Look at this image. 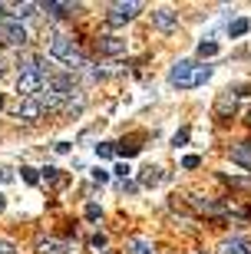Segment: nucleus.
<instances>
[{"label": "nucleus", "instance_id": "nucleus-27", "mask_svg": "<svg viewBox=\"0 0 251 254\" xmlns=\"http://www.w3.org/2000/svg\"><path fill=\"white\" fill-rule=\"evenodd\" d=\"M198 165H202L198 155H185V159H182V169H198Z\"/></svg>", "mask_w": 251, "mask_h": 254}, {"label": "nucleus", "instance_id": "nucleus-18", "mask_svg": "<svg viewBox=\"0 0 251 254\" xmlns=\"http://www.w3.org/2000/svg\"><path fill=\"white\" fill-rule=\"evenodd\" d=\"M192 201H195V208L205 211V215H225V208L215 205V201H208V198H192Z\"/></svg>", "mask_w": 251, "mask_h": 254}, {"label": "nucleus", "instance_id": "nucleus-34", "mask_svg": "<svg viewBox=\"0 0 251 254\" xmlns=\"http://www.w3.org/2000/svg\"><path fill=\"white\" fill-rule=\"evenodd\" d=\"M0 182H3V169H0Z\"/></svg>", "mask_w": 251, "mask_h": 254}, {"label": "nucleus", "instance_id": "nucleus-6", "mask_svg": "<svg viewBox=\"0 0 251 254\" xmlns=\"http://www.w3.org/2000/svg\"><path fill=\"white\" fill-rule=\"evenodd\" d=\"M152 23L162 33H172V30H178V13L168 7H159V10H152Z\"/></svg>", "mask_w": 251, "mask_h": 254}, {"label": "nucleus", "instance_id": "nucleus-11", "mask_svg": "<svg viewBox=\"0 0 251 254\" xmlns=\"http://www.w3.org/2000/svg\"><path fill=\"white\" fill-rule=\"evenodd\" d=\"M37 254H73V248L63 245V241H53V238H40L37 241Z\"/></svg>", "mask_w": 251, "mask_h": 254}, {"label": "nucleus", "instance_id": "nucleus-31", "mask_svg": "<svg viewBox=\"0 0 251 254\" xmlns=\"http://www.w3.org/2000/svg\"><path fill=\"white\" fill-rule=\"evenodd\" d=\"M7 76V63H3V57H0V79Z\"/></svg>", "mask_w": 251, "mask_h": 254}, {"label": "nucleus", "instance_id": "nucleus-13", "mask_svg": "<svg viewBox=\"0 0 251 254\" xmlns=\"http://www.w3.org/2000/svg\"><path fill=\"white\" fill-rule=\"evenodd\" d=\"M162 182H166V172L156 169V165L142 169V175H139V185H146V189H156V185H162Z\"/></svg>", "mask_w": 251, "mask_h": 254}, {"label": "nucleus", "instance_id": "nucleus-24", "mask_svg": "<svg viewBox=\"0 0 251 254\" xmlns=\"http://www.w3.org/2000/svg\"><path fill=\"white\" fill-rule=\"evenodd\" d=\"M185 142H188V129H178L175 135H172V145H175V149H182Z\"/></svg>", "mask_w": 251, "mask_h": 254}, {"label": "nucleus", "instance_id": "nucleus-8", "mask_svg": "<svg viewBox=\"0 0 251 254\" xmlns=\"http://www.w3.org/2000/svg\"><path fill=\"white\" fill-rule=\"evenodd\" d=\"M235 109H238V93H232V89H225L222 96H218V106H215V116L218 119H232Z\"/></svg>", "mask_w": 251, "mask_h": 254}, {"label": "nucleus", "instance_id": "nucleus-32", "mask_svg": "<svg viewBox=\"0 0 251 254\" xmlns=\"http://www.w3.org/2000/svg\"><path fill=\"white\" fill-rule=\"evenodd\" d=\"M3 208H7V201H3V195H0V211H3Z\"/></svg>", "mask_w": 251, "mask_h": 254}, {"label": "nucleus", "instance_id": "nucleus-26", "mask_svg": "<svg viewBox=\"0 0 251 254\" xmlns=\"http://www.w3.org/2000/svg\"><path fill=\"white\" fill-rule=\"evenodd\" d=\"M89 175H93V182H99V185H106V182H109V172H106V169H93Z\"/></svg>", "mask_w": 251, "mask_h": 254}, {"label": "nucleus", "instance_id": "nucleus-10", "mask_svg": "<svg viewBox=\"0 0 251 254\" xmlns=\"http://www.w3.org/2000/svg\"><path fill=\"white\" fill-rule=\"evenodd\" d=\"M40 10H47L50 17L63 20V17H73L76 10H80V3H56V0H47V3H40Z\"/></svg>", "mask_w": 251, "mask_h": 254}, {"label": "nucleus", "instance_id": "nucleus-16", "mask_svg": "<svg viewBox=\"0 0 251 254\" xmlns=\"http://www.w3.org/2000/svg\"><path fill=\"white\" fill-rule=\"evenodd\" d=\"M248 30H251V23H248V20H245V17H235L232 23H228V37H232V40H238V37H245Z\"/></svg>", "mask_w": 251, "mask_h": 254}, {"label": "nucleus", "instance_id": "nucleus-7", "mask_svg": "<svg viewBox=\"0 0 251 254\" xmlns=\"http://www.w3.org/2000/svg\"><path fill=\"white\" fill-rule=\"evenodd\" d=\"M13 113H17V119H23V123H37L40 116H43V106H40V99H20Z\"/></svg>", "mask_w": 251, "mask_h": 254}, {"label": "nucleus", "instance_id": "nucleus-1", "mask_svg": "<svg viewBox=\"0 0 251 254\" xmlns=\"http://www.w3.org/2000/svg\"><path fill=\"white\" fill-rule=\"evenodd\" d=\"M212 79V66L205 63H192V60H178L172 69H168V83L175 89H195V86L208 83Z\"/></svg>", "mask_w": 251, "mask_h": 254}, {"label": "nucleus", "instance_id": "nucleus-35", "mask_svg": "<svg viewBox=\"0 0 251 254\" xmlns=\"http://www.w3.org/2000/svg\"><path fill=\"white\" fill-rule=\"evenodd\" d=\"M0 13H3V3H0Z\"/></svg>", "mask_w": 251, "mask_h": 254}, {"label": "nucleus", "instance_id": "nucleus-25", "mask_svg": "<svg viewBox=\"0 0 251 254\" xmlns=\"http://www.w3.org/2000/svg\"><path fill=\"white\" fill-rule=\"evenodd\" d=\"M89 248H93V251L99 254L102 248H106V235H93V238H89Z\"/></svg>", "mask_w": 251, "mask_h": 254}, {"label": "nucleus", "instance_id": "nucleus-15", "mask_svg": "<svg viewBox=\"0 0 251 254\" xmlns=\"http://www.w3.org/2000/svg\"><path fill=\"white\" fill-rule=\"evenodd\" d=\"M126 251L129 254H156V248H152V241L149 238H129V241H126Z\"/></svg>", "mask_w": 251, "mask_h": 254}, {"label": "nucleus", "instance_id": "nucleus-19", "mask_svg": "<svg viewBox=\"0 0 251 254\" xmlns=\"http://www.w3.org/2000/svg\"><path fill=\"white\" fill-rule=\"evenodd\" d=\"M17 17L13 20H30V17H37V10H40V3H17Z\"/></svg>", "mask_w": 251, "mask_h": 254}, {"label": "nucleus", "instance_id": "nucleus-12", "mask_svg": "<svg viewBox=\"0 0 251 254\" xmlns=\"http://www.w3.org/2000/svg\"><path fill=\"white\" fill-rule=\"evenodd\" d=\"M99 50L106 53V57H122V53H126V40H119V37H99Z\"/></svg>", "mask_w": 251, "mask_h": 254}, {"label": "nucleus", "instance_id": "nucleus-37", "mask_svg": "<svg viewBox=\"0 0 251 254\" xmlns=\"http://www.w3.org/2000/svg\"><path fill=\"white\" fill-rule=\"evenodd\" d=\"M195 254H205V251H195Z\"/></svg>", "mask_w": 251, "mask_h": 254}, {"label": "nucleus", "instance_id": "nucleus-29", "mask_svg": "<svg viewBox=\"0 0 251 254\" xmlns=\"http://www.w3.org/2000/svg\"><path fill=\"white\" fill-rule=\"evenodd\" d=\"M86 218L96 221V218H99V205H86Z\"/></svg>", "mask_w": 251, "mask_h": 254}, {"label": "nucleus", "instance_id": "nucleus-28", "mask_svg": "<svg viewBox=\"0 0 251 254\" xmlns=\"http://www.w3.org/2000/svg\"><path fill=\"white\" fill-rule=\"evenodd\" d=\"M129 172H132V169H129V165H126V162H122V165H116V175H119V179H122V182L129 179Z\"/></svg>", "mask_w": 251, "mask_h": 254}, {"label": "nucleus", "instance_id": "nucleus-9", "mask_svg": "<svg viewBox=\"0 0 251 254\" xmlns=\"http://www.w3.org/2000/svg\"><path fill=\"white\" fill-rule=\"evenodd\" d=\"M218 254H251V245L245 238L232 235V238H222V245H218Z\"/></svg>", "mask_w": 251, "mask_h": 254}, {"label": "nucleus", "instance_id": "nucleus-20", "mask_svg": "<svg viewBox=\"0 0 251 254\" xmlns=\"http://www.w3.org/2000/svg\"><path fill=\"white\" fill-rule=\"evenodd\" d=\"M218 50H222V47H218V43H215V40H202V43H198V57H218Z\"/></svg>", "mask_w": 251, "mask_h": 254}, {"label": "nucleus", "instance_id": "nucleus-23", "mask_svg": "<svg viewBox=\"0 0 251 254\" xmlns=\"http://www.w3.org/2000/svg\"><path fill=\"white\" fill-rule=\"evenodd\" d=\"M139 149H142V145H132V142H119V149H116V152L129 159V155H139Z\"/></svg>", "mask_w": 251, "mask_h": 254}, {"label": "nucleus", "instance_id": "nucleus-33", "mask_svg": "<svg viewBox=\"0 0 251 254\" xmlns=\"http://www.w3.org/2000/svg\"><path fill=\"white\" fill-rule=\"evenodd\" d=\"M0 109H3V96H0Z\"/></svg>", "mask_w": 251, "mask_h": 254}, {"label": "nucleus", "instance_id": "nucleus-22", "mask_svg": "<svg viewBox=\"0 0 251 254\" xmlns=\"http://www.w3.org/2000/svg\"><path fill=\"white\" fill-rule=\"evenodd\" d=\"M20 179L27 182V185H37V182H40V175H37V169H30V165H23V169H20Z\"/></svg>", "mask_w": 251, "mask_h": 254}, {"label": "nucleus", "instance_id": "nucleus-2", "mask_svg": "<svg viewBox=\"0 0 251 254\" xmlns=\"http://www.w3.org/2000/svg\"><path fill=\"white\" fill-rule=\"evenodd\" d=\"M50 57L60 60V63H66V69H80V66H86L80 47H76L70 37H53L50 40Z\"/></svg>", "mask_w": 251, "mask_h": 254}, {"label": "nucleus", "instance_id": "nucleus-4", "mask_svg": "<svg viewBox=\"0 0 251 254\" xmlns=\"http://www.w3.org/2000/svg\"><path fill=\"white\" fill-rule=\"evenodd\" d=\"M139 10H142V3H136V0H129V3H112L106 20H109V27H119V23H129Z\"/></svg>", "mask_w": 251, "mask_h": 254}, {"label": "nucleus", "instance_id": "nucleus-3", "mask_svg": "<svg viewBox=\"0 0 251 254\" xmlns=\"http://www.w3.org/2000/svg\"><path fill=\"white\" fill-rule=\"evenodd\" d=\"M0 43H7V47H27V30L20 20H0Z\"/></svg>", "mask_w": 251, "mask_h": 254}, {"label": "nucleus", "instance_id": "nucleus-17", "mask_svg": "<svg viewBox=\"0 0 251 254\" xmlns=\"http://www.w3.org/2000/svg\"><path fill=\"white\" fill-rule=\"evenodd\" d=\"M43 182H47V185H53V189H63V185H66V175L60 169H43Z\"/></svg>", "mask_w": 251, "mask_h": 254}, {"label": "nucleus", "instance_id": "nucleus-5", "mask_svg": "<svg viewBox=\"0 0 251 254\" xmlns=\"http://www.w3.org/2000/svg\"><path fill=\"white\" fill-rule=\"evenodd\" d=\"M43 76L40 73H20L17 76V93H23V99H37V93L43 89Z\"/></svg>", "mask_w": 251, "mask_h": 254}, {"label": "nucleus", "instance_id": "nucleus-36", "mask_svg": "<svg viewBox=\"0 0 251 254\" xmlns=\"http://www.w3.org/2000/svg\"><path fill=\"white\" fill-rule=\"evenodd\" d=\"M248 123H251V113H248Z\"/></svg>", "mask_w": 251, "mask_h": 254}, {"label": "nucleus", "instance_id": "nucleus-30", "mask_svg": "<svg viewBox=\"0 0 251 254\" xmlns=\"http://www.w3.org/2000/svg\"><path fill=\"white\" fill-rule=\"evenodd\" d=\"M0 254H13V248H10V245H3V241H0Z\"/></svg>", "mask_w": 251, "mask_h": 254}, {"label": "nucleus", "instance_id": "nucleus-21", "mask_svg": "<svg viewBox=\"0 0 251 254\" xmlns=\"http://www.w3.org/2000/svg\"><path fill=\"white\" fill-rule=\"evenodd\" d=\"M96 155H99V159H112V155H116V145H112V142H99V145H96Z\"/></svg>", "mask_w": 251, "mask_h": 254}, {"label": "nucleus", "instance_id": "nucleus-14", "mask_svg": "<svg viewBox=\"0 0 251 254\" xmlns=\"http://www.w3.org/2000/svg\"><path fill=\"white\" fill-rule=\"evenodd\" d=\"M232 162L251 172V142H242V145H235V149H232Z\"/></svg>", "mask_w": 251, "mask_h": 254}]
</instances>
